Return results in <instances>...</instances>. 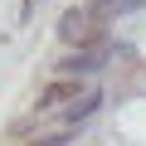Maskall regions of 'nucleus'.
I'll return each mask as SVG.
<instances>
[{"label":"nucleus","mask_w":146,"mask_h":146,"mask_svg":"<svg viewBox=\"0 0 146 146\" xmlns=\"http://www.w3.org/2000/svg\"><path fill=\"white\" fill-rule=\"evenodd\" d=\"M88 25H93V10H88V5H73V10L58 20V39H63V44H83V39H88Z\"/></svg>","instance_id":"7ed1b4c3"},{"label":"nucleus","mask_w":146,"mask_h":146,"mask_svg":"<svg viewBox=\"0 0 146 146\" xmlns=\"http://www.w3.org/2000/svg\"><path fill=\"white\" fill-rule=\"evenodd\" d=\"M136 5H146V0H107L102 15H127V10H136Z\"/></svg>","instance_id":"39448f33"},{"label":"nucleus","mask_w":146,"mask_h":146,"mask_svg":"<svg viewBox=\"0 0 146 146\" xmlns=\"http://www.w3.org/2000/svg\"><path fill=\"white\" fill-rule=\"evenodd\" d=\"M102 58H107V39L93 34V39H83V54H68L63 58V68L68 73H93V68H102Z\"/></svg>","instance_id":"f257e3e1"},{"label":"nucleus","mask_w":146,"mask_h":146,"mask_svg":"<svg viewBox=\"0 0 146 146\" xmlns=\"http://www.w3.org/2000/svg\"><path fill=\"white\" fill-rule=\"evenodd\" d=\"M78 93H83V88H73V83H54V88L39 98V107H68L73 98H78Z\"/></svg>","instance_id":"20e7f679"},{"label":"nucleus","mask_w":146,"mask_h":146,"mask_svg":"<svg viewBox=\"0 0 146 146\" xmlns=\"http://www.w3.org/2000/svg\"><path fill=\"white\" fill-rule=\"evenodd\" d=\"M39 5H44V0H20V20H29V15L39 10Z\"/></svg>","instance_id":"423d86ee"},{"label":"nucleus","mask_w":146,"mask_h":146,"mask_svg":"<svg viewBox=\"0 0 146 146\" xmlns=\"http://www.w3.org/2000/svg\"><path fill=\"white\" fill-rule=\"evenodd\" d=\"M98 107H102V88H83V93H78V98H73V102H68V107H63V112H58V122H63V127H68V131H73V127H78V122H83V117H93V112H98Z\"/></svg>","instance_id":"f03ea898"}]
</instances>
